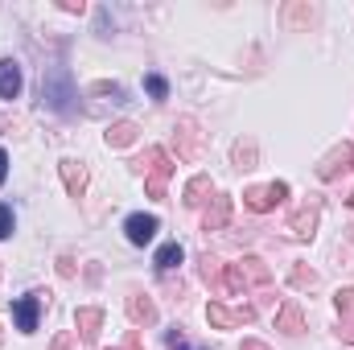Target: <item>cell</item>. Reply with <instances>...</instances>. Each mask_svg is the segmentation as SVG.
I'll return each mask as SVG.
<instances>
[{"instance_id":"6da1fadb","label":"cell","mask_w":354,"mask_h":350,"mask_svg":"<svg viewBox=\"0 0 354 350\" xmlns=\"http://www.w3.org/2000/svg\"><path fill=\"white\" fill-rule=\"evenodd\" d=\"M132 169H140V174H145V190H149V198H165L169 177H174V161H169V153H165L161 145H153L145 157H136V161H132Z\"/></svg>"},{"instance_id":"7a4b0ae2","label":"cell","mask_w":354,"mask_h":350,"mask_svg":"<svg viewBox=\"0 0 354 350\" xmlns=\"http://www.w3.org/2000/svg\"><path fill=\"white\" fill-rule=\"evenodd\" d=\"M41 99H46L50 111H58V116H75V99H79V91H75L71 75H66L62 66H54V71L41 79Z\"/></svg>"},{"instance_id":"3957f363","label":"cell","mask_w":354,"mask_h":350,"mask_svg":"<svg viewBox=\"0 0 354 350\" xmlns=\"http://www.w3.org/2000/svg\"><path fill=\"white\" fill-rule=\"evenodd\" d=\"M284 198H288V181H268V185H252V190H243V206L256 210V214L276 210Z\"/></svg>"},{"instance_id":"277c9868","label":"cell","mask_w":354,"mask_h":350,"mask_svg":"<svg viewBox=\"0 0 354 350\" xmlns=\"http://www.w3.org/2000/svg\"><path fill=\"white\" fill-rule=\"evenodd\" d=\"M206 322H210L214 330H239V326L256 322V309H252V305H243V309H227V305L210 301V305H206Z\"/></svg>"},{"instance_id":"5b68a950","label":"cell","mask_w":354,"mask_h":350,"mask_svg":"<svg viewBox=\"0 0 354 350\" xmlns=\"http://www.w3.org/2000/svg\"><path fill=\"white\" fill-rule=\"evenodd\" d=\"M346 169H354V145L351 140L334 145V149L317 161V177H322V181H334V177H342Z\"/></svg>"},{"instance_id":"8992f818","label":"cell","mask_w":354,"mask_h":350,"mask_svg":"<svg viewBox=\"0 0 354 350\" xmlns=\"http://www.w3.org/2000/svg\"><path fill=\"white\" fill-rule=\"evenodd\" d=\"M317 219H322V198H309L305 206H297V210L288 214V231H292L297 239H313Z\"/></svg>"},{"instance_id":"52a82bcc","label":"cell","mask_w":354,"mask_h":350,"mask_svg":"<svg viewBox=\"0 0 354 350\" xmlns=\"http://www.w3.org/2000/svg\"><path fill=\"white\" fill-rule=\"evenodd\" d=\"M46 297H50V293H41V288H37V293L21 297V301L12 305V317H17V330H21V334H33V330H37V313H41Z\"/></svg>"},{"instance_id":"ba28073f","label":"cell","mask_w":354,"mask_h":350,"mask_svg":"<svg viewBox=\"0 0 354 350\" xmlns=\"http://www.w3.org/2000/svg\"><path fill=\"white\" fill-rule=\"evenodd\" d=\"M177 157L181 161H198L202 157V132L194 120H181L177 124Z\"/></svg>"},{"instance_id":"9c48e42d","label":"cell","mask_w":354,"mask_h":350,"mask_svg":"<svg viewBox=\"0 0 354 350\" xmlns=\"http://www.w3.org/2000/svg\"><path fill=\"white\" fill-rule=\"evenodd\" d=\"M157 214H128V223H124V231H128V243H136V248H145L153 235H157Z\"/></svg>"},{"instance_id":"30bf717a","label":"cell","mask_w":354,"mask_h":350,"mask_svg":"<svg viewBox=\"0 0 354 350\" xmlns=\"http://www.w3.org/2000/svg\"><path fill=\"white\" fill-rule=\"evenodd\" d=\"M276 330L288 334V338H297V334L305 330V313H301V301H297V297H288V301L280 305V313H276Z\"/></svg>"},{"instance_id":"8fae6325","label":"cell","mask_w":354,"mask_h":350,"mask_svg":"<svg viewBox=\"0 0 354 350\" xmlns=\"http://www.w3.org/2000/svg\"><path fill=\"white\" fill-rule=\"evenodd\" d=\"M231 223V194H214L210 210L202 214V231H223Z\"/></svg>"},{"instance_id":"7c38bea8","label":"cell","mask_w":354,"mask_h":350,"mask_svg":"<svg viewBox=\"0 0 354 350\" xmlns=\"http://www.w3.org/2000/svg\"><path fill=\"white\" fill-rule=\"evenodd\" d=\"M157 305H153V297H145V293H136V297H128V322L140 330V326H157Z\"/></svg>"},{"instance_id":"4fadbf2b","label":"cell","mask_w":354,"mask_h":350,"mask_svg":"<svg viewBox=\"0 0 354 350\" xmlns=\"http://www.w3.org/2000/svg\"><path fill=\"white\" fill-rule=\"evenodd\" d=\"M75 326H79V334H83V347H95V338H99V326H103V309L83 305V309L75 313Z\"/></svg>"},{"instance_id":"5bb4252c","label":"cell","mask_w":354,"mask_h":350,"mask_svg":"<svg viewBox=\"0 0 354 350\" xmlns=\"http://www.w3.org/2000/svg\"><path fill=\"white\" fill-rule=\"evenodd\" d=\"M58 169H62V181H66V194H71V198H83V190H87V169H83V161H71V157H66Z\"/></svg>"},{"instance_id":"9a60e30c","label":"cell","mask_w":354,"mask_h":350,"mask_svg":"<svg viewBox=\"0 0 354 350\" xmlns=\"http://www.w3.org/2000/svg\"><path fill=\"white\" fill-rule=\"evenodd\" d=\"M21 95V66L12 58H0V99H17Z\"/></svg>"},{"instance_id":"2e32d148","label":"cell","mask_w":354,"mask_h":350,"mask_svg":"<svg viewBox=\"0 0 354 350\" xmlns=\"http://www.w3.org/2000/svg\"><path fill=\"white\" fill-rule=\"evenodd\" d=\"M239 272H243L248 288H252V284H260V288L272 284V272H268V264L260 260V256H243V260H239Z\"/></svg>"},{"instance_id":"e0dca14e","label":"cell","mask_w":354,"mask_h":350,"mask_svg":"<svg viewBox=\"0 0 354 350\" xmlns=\"http://www.w3.org/2000/svg\"><path fill=\"white\" fill-rule=\"evenodd\" d=\"M136 136H140V128H136L132 120H120V124L107 128V149H128Z\"/></svg>"},{"instance_id":"ac0fdd59","label":"cell","mask_w":354,"mask_h":350,"mask_svg":"<svg viewBox=\"0 0 354 350\" xmlns=\"http://www.w3.org/2000/svg\"><path fill=\"white\" fill-rule=\"evenodd\" d=\"M210 190H214V185H210V177L206 174L189 177V181H185V206H202V202L210 198Z\"/></svg>"},{"instance_id":"d6986e66","label":"cell","mask_w":354,"mask_h":350,"mask_svg":"<svg viewBox=\"0 0 354 350\" xmlns=\"http://www.w3.org/2000/svg\"><path fill=\"white\" fill-rule=\"evenodd\" d=\"M231 157H235V169H256V140H235Z\"/></svg>"},{"instance_id":"ffe728a7","label":"cell","mask_w":354,"mask_h":350,"mask_svg":"<svg viewBox=\"0 0 354 350\" xmlns=\"http://www.w3.org/2000/svg\"><path fill=\"white\" fill-rule=\"evenodd\" d=\"M223 293H231V297H239V293H248V280H243V272H239V264H227V268H223Z\"/></svg>"},{"instance_id":"44dd1931","label":"cell","mask_w":354,"mask_h":350,"mask_svg":"<svg viewBox=\"0 0 354 350\" xmlns=\"http://www.w3.org/2000/svg\"><path fill=\"white\" fill-rule=\"evenodd\" d=\"M288 284H292V288H313V284H317V272H313L309 264H297V268L288 272Z\"/></svg>"},{"instance_id":"7402d4cb","label":"cell","mask_w":354,"mask_h":350,"mask_svg":"<svg viewBox=\"0 0 354 350\" xmlns=\"http://www.w3.org/2000/svg\"><path fill=\"white\" fill-rule=\"evenodd\" d=\"M181 256H185V252H181V243H165V248L157 252V268H161V272H169V268L181 264Z\"/></svg>"},{"instance_id":"603a6c76","label":"cell","mask_w":354,"mask_h":350,"mask_svg":"<svg viewBox=\"0 0 354 350\" xmlns=\"http://www.w3.org/2000/svg\"><path fill=\"white\" fill-rule=\"evenodd\" d=\"M334 305H338L342 322H354V288H338L334 293Z\"/></svg>"},{"instance_id":"cb8c5ba5","label":"cell","mask_w":354,"mask_h":350,"mask_svg":"<svg viewBox=\"0 0 354 350\" xmlns=\"http://www.w3.org/2000/svg\"><path fill=\"white\" fill-rule=\"evenodd\" d=\"M145 87H149L153 99H165V95H169V83H165L161 75H149V79H145Z\"/></svg>"},{"instance_id":"d4e9b609","label":"cell","mask_w":354,"mask_h":350,"mask_svg":"<svg viewBox=\"0 0 354 350\" xmlns=\"http://www.w3.org/2000/svg\"><path fill=\"white\" fill-rule=\"evenodd\" d=\"M8 235H12V206L0 202V239H8Z\"/></svg>"},{"instance_id":"484cf974","label":"cell","mask_w":354,"mask_h":350,"mask_svg":"<svg viewBox=\"0 0 354 350\" xmlns=\"http://www.w3.org/2000/svg\"><path fill=\"white\" fill-rule=\"evenodd\" d=\"M165 342H169V350H206V347H189L181 330H169V338H165Z\"/></svg>"},{"instance_id":"4316f807","label":"cell","mask_w":354,"mask_h":350,"mask_svg":"<svg viewBox=\"0 0 354 350\" xmlns=\"http://www.w3.org/2000/svg\"><path fill=\"white\" fill-rule=\"evenodd\" d=\"M58 272L71 280V276H75V260H71V256H62V260H58Z\"/></svg>"},{"instance_id":"83f0119b","label":"cell","mask_w":354,"mask_h":350,"mask_svg":"<svg viewBox=\"0 0 354 350\" xmlns=\"http://www.w3.org/2000/svg\"><path fill=\"white\" fill-rule=\"evenodd\" d=\"M124 350H145V347H140V330H128V342H124Z\"/></svg>"},{"instance_id":"f1b7e54d","label":"cell","mask_w":354,"mask_h":350,"mask_svg":"<svg viewBox=\"0 0 354 350\" xmlns=\"http://www.w3.org/2000/svg\"><path fill=\"white\" fill-rule=\"evenodd\" d=\"M239 350H272V347L260 342V338H243V347H239Z\"/></svg>"},{"instance_id":"f546056e","label":"cell","mask_w":354,"mask_h":350,"mask_svg":"<svg viewBox=\"0 0 354 350\" xmlns=\"http://www.w3.org/2000/svg\"><path fill=\"white\" fill-rule=\"evenodd\" d=\"M338 338H342V342H354V322H346V326L338 330Z\"/></svg>"},{"instance_id":"4dcf8cb0","label":"cell","mask_w":354,"mask_h":350,"mask_svg":"<svg viewBox=\"0 0 354 350\" xmlns=\"http://www.w3.org/2000/svg\"><path fill=\"white\" fill-rule=\"evenodd\" d=\"M62 12H83V0H62Z\"/></svg>"},{"instance_id":"1f68e13d","label":"cell","mask_w":354,"mask_h":350,"mask_svg":"<svg viewBox=\"0 0 354 350\" xmlns=\"http://www.w3.org/2000/svg\"><path fill=\"white\" fill-rule=\"evenodd\" d=\"M4 177H8V153L0 149V185H4Z\"/></svg>"},{"instance_id":"d6a6232c","label":"cell","mask_w":354,"mask_h":350,"mask_svg":"<svg viewBox=\"0 0 354 350\" xmlns=\"http://www.w3.org/2000/svg\"><path fill=\"white\" fill-rule=\"evenodd\" d=\"M54 350H71V334H58L54 338Z\"/></svg>"},{"instance_id":"836d02e7","label":"cell","mask_w":354,"mask_h":350,"mask_svg":"<svg viewBox=\"0 0 354 350\" xmlns=\"http://www.w3.org/2000/svg\"><path fill=\"white\" fill-rule=\"evenodd\" d=\"M351 206H354V194H351Z\"/></svg>"}]
</instances>
